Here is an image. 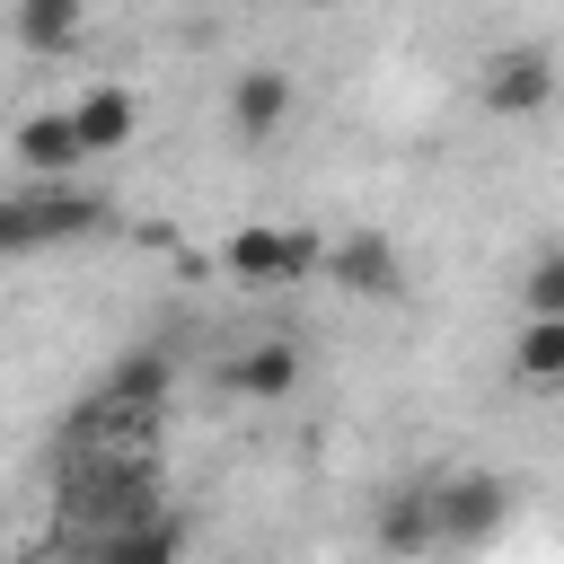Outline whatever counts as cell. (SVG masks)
<instances>
[{
    "label": "cell",
    "instance_id": "5b68a950",
    "mask_svg": "<svg viewBox=\"0 0 564 564\" xmlns=\"http://www.w3.org/2000/svg\"><path fill=\"white\" fill-rule=\"evenodd\" d=\"M432 511H441V546H494L502 520H511V485L467 467V476H441L432 485Z\"/></svg>",
    "mask_w": 564,
    "mask_h": 564
},
{
    "label": "cell",
    "instance_id": "2e32d148",
    "mask_svg": "<svg viewBox=\"0 0 564 564\" xmlns=\"http://www.w3.org/2000/svg\"><path fill=\"white\" fill-rule=\"evenodd\" d=\"M520 300H529V317H564V247H546V256L529 264Z\"/></svg>",
    "mask_w": 564,
    "mask_h": 564
},
{
    "label": "cell",
    "instance_id": "8fae6325",
    "mask_svg": "<svg viewBox=\"0 0 564 564\" xmlns=\"http://www.w3.org/2000/svg\"><path fill=\"white\" fill-rule=\"evenodd\" d=\"M18 167H26L35 185H70V176L88 167V159H79V132H70V115H62V106L18 123Z\"/></svg>",
    "mask_w": 564,
    "mask_h": 564
},
{
    "label": "cell",
    "instance_id": "7a4b0ae2",
    "mask_svg": "<svg viewBox=\"0 0 564 564\" xmlns=\"http://www.w3.org/2000/svg\"><path fill=\"white\" fill-rule=\"evenodd\" d=\"M106 203L88 185H35V194H0V256H35V247H70L97 238Z\"/></svg>",
    "mask_w": 564,
    "mask_h": 564
},
{
    "label": "cell",
    "instance_id": "7c38bea8",
    "mask_svg": "<svg viewBox=\"0 0 564 564\" xmlns=\"http://www.w3.org/2000/svg\"><path fill=\"white\" fill-rule=\"evenodd\" d=\"M185 555V520L176 511H159V520H141V529H115V538H88L79 546V564H176Z\"/></svg>",
    "mask_w": 564,
    "mask_h": 564
},
{
    "label": "cell",
    "instance_id": "9a60e30c",
    "mask_svg": "<svg viewBox=\"0 0 564 564\" xmlns=\"http://www.w3.org/2000/svg\"><path fill=\"white\" fill-rule=\"evenodd\" d=\"M511 379L520 388H564V317H529L511 335Z\"/></svg>",
    "mask_w": 564,
    "mask_h": 564
},
{
    "label": "cell",
    "instance_id": "3957f363",
    "mask_svg": "<svg viewBox=\"0 0 564 564\" xmlns=\"http://www.w3.org/2000/svg\"><path fill=\"white\" fill-rule=\"evenodd\" d=\"M229 273L247 282V291H291V282H317V264H326V247L308 238V229H282V220H247V229H229Z\"/></svg>",
    "mask_w": 564,
    "mask_h": 564
},
{
    "label": "cell",
    "instance_id": "8992f818",
    "mask_svg": "<svg viewBox=\"0 0 564 564\" xmlns=\"http://www.w3.org/2000/svg\"><path fill=\"white\" fill-rule=\"evenodd\" d=\"M62 115H70V132H79V159H115V150H132V141H141V97H132V88H115V79L79 88Z\"/></svg>",
    "mask_w": 564,
    "mask_h": 564
},
{
    "label": "cell",
    "instance_id": "30bf717a",
    "mask_svg": "<svg viewBox=\"0 0 564 564\" xmlns=\"http://www.w3.org/2000/svg\"><path fill=\"white\" fill-rule=\"evenodd\" d=\"M379 546H388V555H405V564H423V555L441 546L432 485H388V494H379Z\"/></svg>",
    "mask_w": 564,
    "mask_h": 564
},
{
    "label": "cell",
    "instance_id": "4fadbf2b",
    "mask_svg": "<svg viewBox=\"0 0 564 564\" xmlns=\"http://www.w3.org/2000/svg\"><path fill=\"white\" fill-rule=\"evenodd\" d=\"M9 18H18V44L44 53V62L88 35V0H9Z\"/></svg>",
    "mask_w": 564,
    "mask_h": 564
},
{
    "label": "cell",
    "instance_id": "277c9868",
    "mask_svg": "<svg viewBox=\"0 0 564 564\" xmlns=\"http://www.w3.org/2000/svg\"><path fill=\"white\" fill-rule=\"evenodd\" d=\"M555 88H564V70H555V53L546 44H494L485 62H476V97H485V115H546L555 106Z\"/></svg>",
    "mask_w": 564,
    "mask_h": 564
},
{
    "label": "cell",
    "instance_id": "5bb4252c",
    "mask_svg": "<svg viewBox=\"0 0 564 564\" xmlns=\"http://www.w3.org/2000/svg\"><path fill=\"white\" fill-rule=\"evenodd\" d=\"M167 388H176V352H159V344L123 352V361H115V379H106V397H115V405H132V414H159V405H167Z\"/></svg>",
    "mask_w": 564,
    "mask_h": 564
},
{
    "label": "cell",
    "instance_id": "ba28073f",
    "mask_svg": "<svg viewBox=\"0 0 564 564\" xmlns=\"http://www.w3.org/2000/svg\"><path fill=\"white\" fill-rule=\"evenodd\" d=\"M220 388H229V397H247V405H282V397L300 388V344H282V335L238 344V352L220 361Z\"/></svg>",
    "mask_w": 564,
    "mask_h": 564
},
{
    "label": "cell",
    "instance_id": "9c48e42d",
    "mask_svg": "<svg viewBox=\"0 0 564 564\" xmlns=\"http://www.w3.org/2000/svg\"><path fill=\"white\" fill-rule=\"evenodd\" d=\"M291 106H300V88H291V70H273V62H247V70L229 79V123H238V141H273V132L291 123Z\"/></svg>",
    "mask_w": 564,
    "mask_h": 564
},
{
    "label": "cell",
    "instance_id": "52a82bcc",
    "mask_svg": "<svg viewBox=\"0 0 564 564\" xmlns=\"http://www.w3.org/2000/svg\"><path fill=\"white\" fill-rule=\"evenodd\" d=\"M326 273H335L352 300H397V291H405V256H397L379 229H344V238L326 247Z\"/></svg>",
    "mask_w": 564,
    "mask_h": 564
},
{
    "label": "cell",
    "instance_id": "6da1fadb",
    "mask_svg": "<svg viewBox=\"0 0 564 564\" xmlns=\"http://www.w3.org/2000/svg\"><path fill=\"white\" fill-rule=\"evenodd\" d=\"M167 502H159V476L141 467V458H106V467H88L70 494H62V520L79 529V546L88 538H115V529H141V520H159Z\"/></svg>",
    "mask_w": 564,
    "mask_h": 564
}]
</instances>
